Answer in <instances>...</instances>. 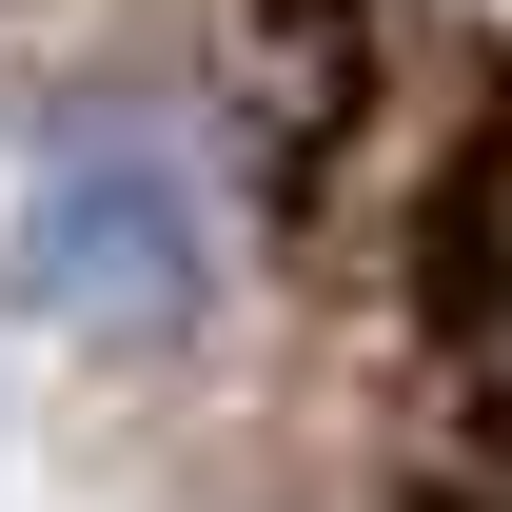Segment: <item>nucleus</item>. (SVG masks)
I'll return each mask as SVG.
<instances>
[{"instance_id":"nucleus-2","label":"nucleus","mask_w":512,"mask_h":512,"mask_svg":"<svg viewBox=\"0 0 512 512\" xmlns=\"http://www.w3.org/2000/svg\"><path fill=\"white\" fill-rule=\"evenodd\" d=\"M414 296H434V316H512V119L434 178V217H414Z\"/></svg>"},{"instance_id":"nucleus-1","label":"nucleus","mask_w":512,"mask_h":512,"mask_svg":"<svg viewBox=\"0 0 512 512\" xmlns=\"http://www.w3.org/2000/svg\"><path fill=\"white\" fill-rule=\"evenodd\" d=\"M197 276H217V217H197V158L138 119V99H99V119H60L20 158V296L60 335L158 355V335L197 316Z\"/></svg>"}]
</instances>
